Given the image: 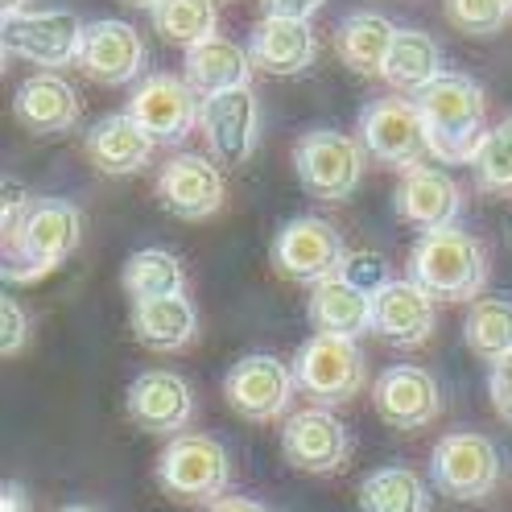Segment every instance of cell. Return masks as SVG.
<instances>
[{
  "mask_svg": "<svg viewBox=\"0 0 512 512\" xmlns=\"http://www.w3.org/2000/svg\"><path fill=\"white\" fill-rule=\"evenodd\" d=\"M426 133H430V149L438 162L446 166H471L475 149L488 137V100L484 87L471 75L459 71H442L426 91L413 95Z\"/></svg>",
  "mask_w": 512,
  "mask_h": 512,
  "instance_id": "1",
  "label": "cell"
},
{
  "mask_svg": "<svg viewBox=\"0 0 512 512\" xmlns=\"http://www.w3.org/2000/svg\"><path fill=\"white\" fill-rule=\"evenodd\" d=\"M79 211L67 199H34L5 232V277L13 285L54 273L79 248Z\"/></svg>",
  "mask_w": 512,
  "mask_h": 512,
  "instance_id": "2",
  "label": "cell"
},
{
  "mask_svg": "<svg viewBox=\"0 0 512 512\" xmlns=\"http://www.w3.org/2000/svg\"><path fill=\"white\" fill-rule=\"evenodd\" d=\"M409 277L438 302H479L488 285V252L475 236L446 228L418 236L409 252Z\"/></svg>",
  "mask_w": 512,
  "mask_h": 512,
  "instance_id": "3",
  "label": "cell"
},
{
  "mask_svg": "<svg viewBox=\"0 0 512 512\" xmlns=\"http://www.w3.org/2000/svg\"><path fill=\"white\" fill-rule=\"evenodd\" d=\"M157 484L186 504H219L232 488V455L211 434H178L157 455Z\"/></svg>",
  "mask_w": 512,
  "mask_h": 512,
  "instance_id": "4",
  "label": "cell"
},
{
  "mask_svg": "<svg viewBox=\"0 0 512 512\" xmlns=\"http://www.w3.org/2000/svg\"><path fill=\"white\" fill-rule=\"evenodd\" d=\"M360 145L380 166L401 174L426 166V157H434L426 120L409 95H380L360 108Z\"/></svg>",
  "mask_w": 512,
  "mask_h": 512,
  "instance_id": "5",
  "label": "cell"
},
{
  "mask_svg": "<svg viewBox=\"0 0 512 512\" xmlns=\"http://www.w3.org/2000/svg\"><path fill=\"white\" fill-rule=\"evenodd\" d=\"M364 157L368 153L356 137L335 133V128H314L294 145V174L306 195L339 203L356 195V186L364 182Z\"/></svg>",
  "mask_w": 512,
  "mask_h": 512,
  "instance_id": "6",
  "label": "cell"
},
{
  "mask_svg": "<svg viewBox=\"0 0 512 512\" xmlns=\"http://www.w3.org/2000/svg\"><path fill=\"white\" fill-rule=\"evenodd\" d=\"M294 380L314 405H323V409L343 405V401L356 397L368 380L364 351L356 339L314 331L294 356Z\"/></svg>",
  "mask_w": 512,
  "mask_h": 512,
  "instance_id": "7",
  "label": "cell"
},
{
  "mask_svg": "<svg viewBox=\"0 0 512 512\" xmlns=\"http://www.w3.org/2000/svg\"><path fill=\"white\" fill-rule=\"evenodd\" d=\"M434 488L451 500H484L500 484V451L488 434L455 430L442 434L430 459Z\"/></svg>",
  "mask_w": 512,
  "mask_h": 512,
  "instance_id": "8",
  "label": "cell"
},
{
  "mask_svg": "<svg viewBox=\"0 0 512 512\" xmlns=\"http://www.w3.org/2000/svg\"><path fill=\"white\" fill-rule=\"evenodd\" d=\"M273 265L281 277L290 281H327V277H339L343 265H347V244L339 236L335 223L318 219V215H298L290 219L285 228L277 232L273 240Z\"/></svg>",
  "mask_w": 512,
  "mask_h": 512,
  "instance_id": "9",
  "label": "cell"
},
{
  "mask_svg": "<svg viewBox=\"0 0 512 512\" xmlns=\"http://www.w3.org/2000/svg\"><path fill=\"white\" fill-rule=\"evenodd\" d=\"M124 112L153 137V145H182L199 128L203 104H199L195 87H190L186 79L157 71V75H145L133 87Z\"/></svg>",
  "mask_w": 512,
  "mask_h": 512,
  "instance_id": "10",
  "label": "cell"
},
{
  "mask_svg": "<svg viewBox=\"0 0 512 512\" xmlns=\"http://www.w3.org/2000/svg\"><path fill=\"white\" fill-rule=\"evenodd\" d=\"M83 29L87 25L71 9H38L5 17L0 42H5V54H17L34 67H67V62H79Z\"/></svg>",
  "mask_w": 512,
  "mask_h": 512,
  "instance_id": "11",
  "label": "cell"
},
{
  "mask_svg": "<svg viewBox=\"0 0 512 512\" xmlns=\"http://www.w3.org/2000/svg\"><path fill=\"white\" fill-rule=\"evenodd\" d=\"M294 368H285L277 356H244L223 376V397H228L232 413H240L244 422H273L281 418L294 401Z\"/></svg>",
  "mask_w": 512,
  "mask_h": 512,
  "instance_id": "12",
  "label": "cell"
},
{
  "mask_svg": "<svg viewBox=\"0 0 512 512\" xmlns=\"http://www.w3.org/2000/svg\"><path fill=\"white\" fill-rule=\"evenodd\" d=\"M199 133L207 137V153L219 166H244L261 141V100L252 87L223 91L203 100Z\"/></svg>",
  "mask_w": 512,
  "mask_h": 512,
  "instance_id": "13",
  "label": "cell"
},
{
  "mask_svg": "<svg viewBox=\"0 0 512 512\" xmlns=\"http://www.w3.org/2000/svg\"><path fill=\"white\" fill-rule=\"evenodd\" d=\"M347 451H351L347 426L323 405L298 409V413H290V422L281 426V455L294 471L335 475L347 463Z\"/></svg>",
  "mask_w": 512,
  "mask_h": 512,
  "instance_id": "14",
  "label": "cell"
},
{
  "mask_svg": "<svg viewBox=\"0 0 512 512\" xmlns=\"http://www.w3.org/2000/svg\"><path fill=\"white\" fill-rule=\"evenodd\" d=\"M153 195L174 219H207L223 207V170L215 157L203 153H174L170 162L157 170Z\"/></svg>",
  "mask_w": 512,
  "mask_h": 512,
  "instance_id": "15",
  "label": "cell"
},
{
  "mask_svg": "<svg viewBox=\"0 0 512 512\" xmlns=\"http://www.w3.org/2000/svg\"><path fill=\"white\" fill-rule=\"evenodd\" d=\"M79 71L104 87H128L145 71V42L128 21L100 17L83 29Z\"/></svg>",
  "mask_w": 512,
  "mask_h": 512,
  "instance_id": "16",
  "label": "cell"
},
{
  "mask_svg": "<svg viewBox=\"0 0 512 512\" xmlns=\"http://www.w3.org/2000/svg\"><path fill=\"white\" fill-rule=\"evenodd\" d=\"M124 409H128V418H133V426H141L149 434L178 438L195 422V393H190V384L178 372L153 368L128 384Z\"/></svg>",
  "mask_w": 512,
  "mask_h": 512,
  "instance_id": "17",
  "label": "cell"
},
{
  "mask_svg": "<svg viewBox=\"0 0 512 512\" xmlns=\"http://www.w3.org/2000/svg\"><path fill=\"white\" fill-rule=\"evenodd\" d=\"M372 405L393 430H422L442 413L438 380L418 364H393L372 384Z\"/></svg>",
  "mask_w": 512,
  "mask_h": 512,
  "instance_id": "18",
  "label": "cell"
},
{
  "mask_svg": "<svg viewBox=\"0 0 512 512\" xmlns=\"http://www.w3.org/2000/svg\"><path fill=\"white\" fill-rule=\"evenodd\" d=\"M393 207H397V215L409 223V228H418L422 236H430V232H446V228H455L459 223L463 190L442 166H418V170H409L401 178L397 195H393Z\"/></svg>",
  "mask_w": 512,
  "mask_h": 512,
  "instance_id": "19",
  "label": "cell"
},
{
  "mask_svg": "<svg viewBox=\"0 0 512 512\" xmlns=\"http://www.w3.org/2000/svg\"><path fill=\"white\" fill-rule=\"evenodd\" d=\"M372 331L393 347H422L434 335V298L413 277H393L372 294Z\"/></svg>",
  "mask_w": 512,
  "mask_h": 512,
  "instance_id": "20",
  "label": "cell"
},
{
  "mask_svg": "<svg viewBox=\"0 0 512 512\" xmlns=\"http://www.w3.org/2000/svg\"><path fill=\"white\" fill-rule=\"evenodd\" d=\"M248 58L256 71L273 79H294L314 67L318 58V38L310 21H281V17H261L248 34Z\"/></svg>",
  "mask_w": 512,
  "mask_h": 512,
  "instance_id": "21",
  "label": "cell"
},
{
  "mask_svg": "<svg viewBox=\"0 0 512 512\" xmlns=\"http://www.w3.org/2000/svg\"><path fill=\"white\" fill-rule=\"evenodd\" d=\"M83 149H87V162L100 174L128 178V174H141L149 166L153 137L128 112H112L104 120H95V128H87Z\"/></svg>",
  "mask_w": 512,
  "mask_h": 512,
  "instance_id": "22",
  "label": "cell"
},
{
  "mask_svg": "<svg viewBox=\"0 0 512 512\" xmlns=\"http://www.w3.org/2000/svg\"><path fill=\"white\" fill-rule=\"evenodd\" d=\"M13 112L17 120L38 137H54V133H67L79 120V95L67 79L58 75H34L25 79L13 95Z\"/></svg>",
  "mask_w": 512,
  "mask_h": 512,
  "instance_id": "23",
  "label": "cell"
},
{
  "mask_svg": "<svg viewBox=\"0 0 512 512\" xmlns=\"http://www.w3.org/2000/svg\"><path fill=\"white\" fill-rule=\"evenodd\" d=\"M310 323L318 335H339V339H360L372 331V294L356 290L343 277H327L310 285Z\"/></svg>",
  "mask_w": 512,
  "mask_h": 512,
  "instance_id": "24",
  "label": "cell"
},
{
  "mask_svg": "<svg viewBox=\"0 0 512 512\" xmlns=\"http://www.w3.org/2000/svg\"><path fill=\"white\" fill-rule=\"evenodd\" d=\"M393 38H397V25L389 17L360 9V13H347L339 21L335 50H339V62L347 71H356L364 79H380L384 62H389V50H393Z\"/></svg>",
  "mask_w": 512,
  "mask_h": 512,
  "instance_id": "25",
  "label": "cell"
},
{
  "mask_svg": "<svg viewBox=\"0 0 512 512\" xmlns=\"http://www.w3.org/2000/svg\"><path fill=\"white\" fill-rule=\"evenodd\" d=\"M252 71L256 67L248 58V46L228 42V38H211V42H199V46L186 50V75L182 79L195 87V95L211 100V95L248 87Z\"/></svg>",
  "mask_w": 512,
  "mask_h": 512,
  "instance_id": "26",
  "label": "cell"
},
{
  "mask_svg": "<svg viewBox=\"0 0 512 512\" xmlns=\"http://www.w3.org/2000/svg\"><path fill=\"white\" fill-rule=\"evenodd\" d=\"M128 323H133V339L149 351H182L199 335V314H195V302H190L186 294L137 302Z\"/></svg>",
  "mask_w": 512,
  "mask_h": 512,
  "instance_id": "27",
  "label": "cell"
},
{
  "mask_svg": "<svg viewBox=\"0 0 512 512\" xmlns=\"http://www.w3.org/2000/svg\"><path fill=\"white\" fill-rule=\"evenodd\" d=\"M442 75V50L430 34L422 29H397L393 38V50H389V62H384V83H389L397 95H418L426 91L434 79Z\"/></svg>",
  "mask_w": 512,
  "mask_h": 512,
  "instance_id": "28",
  "label": "cell"
},
{
  "mask_svg": "<svg viewBox=\"0 0 512 512\" xmlns=\"http://www.w3.org/2000/svg\"><path fill=\"white\" fill-rule=\"evenodd\" d=\"M120 285H124V294L133 298V306L157 302V298H178V294H186V269L166 248H141L124 261Z\"/></svg>",
  "mask_w": 512,
  "mask_h": 512,
  "instance_id": "29",
  "label": "cell"
},
{
  "mask_svg": "<svg viewBox=\"0 0 512 512\" xmlns=\"http://www.w3.org/2000/svg\"><path fill=\"white\" fill-rule=\"evenodd\" d=\"M360 512H430L434 496L426 479L409 467H376L360 484Z\"/></svg>",
  "mask_w": 512,
  "mask_h": 512,
  "instance_id": "30",
  "label": "cell"
},
{
  "mask_svg": "<svg viewBox=\"0 0 512 512\" xmlns=\"http://www.w3.org/2000/svg\"><path fill=\"white\" fill-rule=\"evenodd\" d=\"M467 347L475 351L479 360H504L512 356V302L508 298H479L467 310V323H463Z\"/></svg>",
  "mask_w": 512,
  "mask_h": 512,
  "instance_id": "31",
  "label": "cell"
},
{
  "mask_svg": "<svg viewBox=\"0 0 512 512\" xmlns=\"http://www.w3.org/2000/svg\"><path fill=\"white\" fill-rule=\"evenodd\" d=\"M153 25L162 29L166 42H178L186 50L219 38L215 34V25H219L215 0H162V9L153 13Z\"/></svg>",
  "mask_w": 512,
  "mask_h": 512,
  "instance_id": "32",
  "label": "cell"
},
{
  "mask_svg": "<svg viewBox=\"0 0 512 512\" xmlns=\"http://www.w3.org/2000/svg\"><path fill=\"white\" fill-rule=\"evenodd\" d=\"M471 174L484 195L512 199V116H504L500 124L488 128L484 145L471 157Z\"/></svg>",
  "mask_w": 512,
  "mask_h": 512,
  "instance_id": "33",
  "label": "cell"
},
{
  "mask_svg": "<svg viewBox=\"0 0 512 512\" xmlns=\"http://www.w3.org/2000/svg\"><path fill=\"white\" fill-rule=\"evenodd\" d=\"M446 17H451V25H459L463 34L488 38L496 29H504L512 9H508V0H446Z\"/></svg>",
  "mask_w": 512,
  "mask_h": 512,
  "instance_id": "34",
  "label": "cell"
},
{
  "mask_svg": "<svg viewBox=\"0 0 512 512\" xmlns=\"http://www.w3.org/2000/svg\"><path fill=\"white\" fill-rule=\"evenodd\" d=\"M339 277L351 281V285H356V290H364V294H380L384 285L393 281L389 261H384V256H376V252H356V256H347V265H343Z\"/></svg>",
  "mask_w": 512,
  "mask_h": 512,
  "instance_id": "35",
  "label": "cell"
},
{
  "mask_svg": "<svg viewBox=\"0 0 512 512\" xmlns=\"http://www.w3.org/2000/svg\"><path fill=\"white\" fill-rule=\"evenodd\" d=\"M29 343V314L17 298H0V351H5V360L17 356V351Z\"/></svg>",
  "mask_w": 512,
  "mask_h": 512,
  "instance_id": "36",
  "label": "cell"
},
{
  "mask_svg": "<svg viewBox=\"0 0 512 512\" xmlns=\"http://www.w3.org/2000/svg\"><path fill=\"white\" fill-rule=\"evenodd\" d=\"M488 393H492V409L512 426V356L496 360L492 364V376H488Z\"/></svg>",
  "mask_w": 512,
  "mask_h": 512,
  "instance_id": "37",
  "label": "cell"
},
{
  "mask_svg": "<svg viewBox=\"0 0 512 512\" xmlns=\"http://www.w3.org/2000/svg\"><path fill=\"white\" fill-rule=\"evenodd\" d=\"M327 0H261L265 17H281V21H310Z\"/></svg>",
  "mask_w": 512,
  "mask_h": 512,
  "instance_id": "38",
  "label": "cell"
},
{
  "mask_svg": "<svg viewBox=\"0 0 512 512\" xmlns=\"http://www.w3.org/2000/svg\"><path fill=\"white\" fill-rule=\"evenodd\" d=\"M0 512H34L21 484H5V492H0Z\"/></svg>",
  "mask_w": 512,
  "mask_h": 512,
  "instance_id": "39",
  "label": "cell"
},
{
  "mask_svg": "<svg viewBox=\"0 0 512 512\" xmlns=\"http://www.w3.org/2000/svg\"><path fill=\"white\" fill-rule=\"evenodd\" d=\"M207 512H269L261 500H252V496H223L219 504H211Z\"/></svg>",
  "mask_w": 512,
  "mask_h": 512,
  "instance_id": "40",
  "label": "cell"
},
{
  "mask_svg": "<svg viewBox=\"0 0 512 512\" xmlns=\"http://www.w3.org/2000/svg\"><path fill=\"white\" fill-rule=\"evenodd\" d=\"M0 13H5V17H17V13H25V0H0Z\"/></svg>",
  "mask_w": 512,
  "mask_h": 512,
  "instance_id": "41",
  "label": "cell"
},
{
  "mask_svg": "<svg viewBox=\"0 0 512 512\" xmlns=\"http://www.w3.org/2000/svg\"><path fill=\"white\" fill-rule=\"evenodd\" d=\"M124 5H133V9H149V13H157V9H162V0H124Z\"/></svg>",
  "mask_w": 512,
  "mask_h": 512,
  "instance_id": "42",
  "label": "cell"
},
{
  "mask_svg": "<svg viewBox=\"0 0 512 512\" xmlns=\"http://www.w3.org/2000/svg\"><path fill=\"white\" fill-rule=\"evenodd\" d=\"M58 512H100V508H91V504H67V508H58Z\"/></svg>",
  "mask_w": 512,
  "mask_h": 512,
  "instance_id": "43",
  "label": "cell"
},
{
  "mask_svg": "<svg viewBox=\"0 0 512 512\" xmlns=\"http://www.w3.org/2000/svg\"><path fill=\"white\" fill-rule=\"evenodd\" d=\"M508 9H512V0H508Z\"/></svg>",
  "mask_w": 512,
  "mask_h": 512,
  "instance_id": "44",
  "label": "cell"
}]
</instances>
